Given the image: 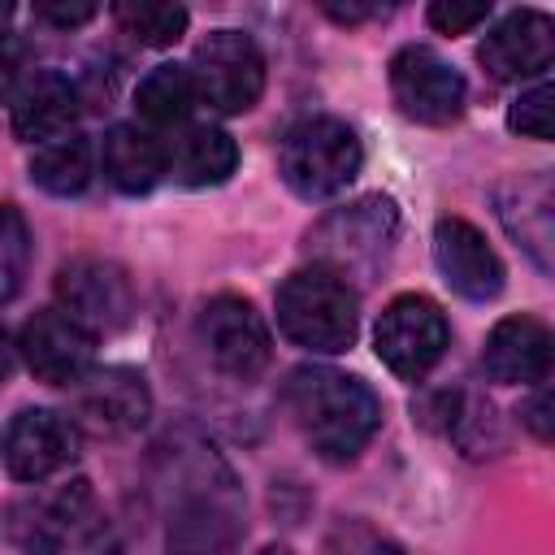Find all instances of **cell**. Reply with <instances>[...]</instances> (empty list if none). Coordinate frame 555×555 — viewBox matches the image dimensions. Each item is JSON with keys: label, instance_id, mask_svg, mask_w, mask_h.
I'll list each match as a JSON object with an SVG mask.
<instances>
[{"label": "cell", "instance_id": "obj_1", "mask_svg": "<svg viewBox=\"0 0 555 555\" xmlns=\"http://www.w3.org/2000/svg\"><path fill=\"white\" fill-rule=\"evenodd\" d=\"M282 403L295 429L308 438V447L330 464L356 460L382 425L377 395L360 377L325 369V364L291 369L282 382Z\"/></svg>", "mask_w": 555, "mask_h": 555}, {"label": "cell", "instance_id": "obj_2", "mask_svg": "<svg viewBox=\"0 0 555 555\" xmlns=\"http://www.w3.org/2000/svg\"><path fill=\"white\" fill-rule=\"evenodd\" d=\"M399 238V208L390 195H364L334 212H325L308 230V251L317 256V269L351 282H369L386 269Z\"/></svg>", "mask_w": 555, "mask_h": 555}, {"label": "cell", "instance_id": "obj_3", "mask_svg": "<svg viewBox=\"0 0 555 555\" xmlns=\"http://www.w3.org/2000/svg\"><path fill=\"white\" fill-rule=\"evenodd\" d=\"M278 330L304 351L338 356L356 343L360 330L356 291L317 264L299 269L278 286Z\"/></svg>", "mask_w": 555, "mask_h": 555}, {"label": "cell", "instance_id": "obj_4", "mask_svg": "<svg viewBox=\"0 0 555 555\" xmlns=\"http://www.w3.org/2000/svg\"><path fill=\"white\" fill-rule=\"evenodd\" d=\"M364 165V147L356 130L338 117H308L286 130L278 147V173L299 199L338 195Z\"/></svg>", "mask_w": 555, "mask_h": 555}, {"label": "cell", "instance_id": "obj_5", "mask_svg": "<svg viewBox=\"0 0 555 555\" xmlns=\"http://www.w3.org/2000/svg\"><path fill=\"white\" fill-rule=\"evenodd\" d=\"M195 95L217 113H247L264 91V56L243 30H208L191 56Z\"/></svg>", "mask_w": 555, "mask_h": 555}, {"label": "cell", "instance_id": "obj_6", "mask_svg": "<svg viewBox=\"0 0 555 555\" xmlns=\"http://www.w3.org/2000/svg\"><path fill=\"white\" fill-rule=\"evenodd\" d=\"M447 343H451V325H447L442 308L429 295L390 299L382 321H377V330H373L377 360L403 382H421L442 360Z\"/></svg>", "mask_w": 555, "mask_h": 555}, {"label": "cell", "instance_id": "obj_7", "mask_svg": "<svg viewBox=\"0 0 555 555\" xmlns=\"http://www.w3.org/2000/svg\"><path fill=\"white\" fill-rule=\"evenodd\" d=\"M56 299H61V312L74 325H82L91 338L113 334V330L130 325V317H134L130 273L104 256H74L69 264H61L56 269Z\"/></svg>", "mask_w": 555, "mask_h": 555}, {"label": "cell", "instance_id": "obj_8", "mask_svg": "<svg viewBox=\"0 0 555 555\" xmlns=\"http://www.w3.org/2000/svg\"><path fill=\"white\" fill-rule=\"evenodd\" d=\"M26 555H121L113 520L91 494V481L65 486L35 520Z\"/></svg>", "mask_w": 555, "mask_h": 555}, {"label": "cell", "instance_id": "obj_9", "mask_svg": "<svg viewBox=\"0 0 555 555\" xmlns=\"http://www.w3.org/2000/svg\"><path fill=\"white\" fill-rule=\"evenodd\" d=\"M390 95L408 121L451 126L464 113V78L434 48L408 43L390 56Z\"/></svg>", "mask_w": 555, "mask_h": 555}, {"label": "cell", "instance_id": "obj_10", "mask_svg": "<svg viewBox=\"0 0 555 555\" xmlns=\"http://www.w3.org/2000/svg\"><path fill=\"white\" fill-rule=\"evenodd\" d=\"M199 343H204L208 360L234 382H256L273 356L269 330H264L260 312L251 308V299H243V295H217L204 304Z\"/></svg>", "mask_w": 555, "mask_h": 555}, {"label": "cell", "instance_id": "obj_11", "mask_svg": "<svg viewBox=\"0 0 555 555\" xmlns=\"http://www.w3.org/2000/svg\"><path fill=\"white\" fill-rule=\"evenodd\" d=\"M82 434L69 416L52 408H26L4 429V468L17 481H43L61 473L69 460H78Z\"/></svg>", "mask_w": 555, "mask_h": 555}, {"label": "cell", "instance_id": "obj_12", "mask_svg": "<svg viewBox=\"0 0 555 555\" xmlns=\"http://www.w3.org/2000/svg\"><path fill=\"white\" fill-rule=\"evenodd\" d=\"M434 264L447 286L473 304H486L503 291V260L486 243V234L464 217H438L434 225Z\"/></svg>", "mask_w": 555, "mask_h": 555}, {"label": "cell", "instance_id": "obj_13", "mask_svg": "<svg viewBox=\"0 0 555 555\" xmlns=\"http://www.w3.org/2000/svg\"><path fill=\"white\" fill-rule=\"evenodd\" d=\"M17 347L26 356V369L48 386H78L91 373V356H95V338L82 325H74L61 308L35 312L22 325Z\"/></svg>", "mask_w": 555, "mask_h": 555}, {"label": "cell", "instance_id": "obj_14", "mask_svg": "<svg viewBox=\"0 0 555 555\" xmlns=\"http://www.w3.org/2000/svg\"><path fill=\"white\" fill-rule=\"evenodd\" d=\"M74 412L95 434L117 438V434H134L147 425L152 395H147V382L130 369H91L74 386Z\"/></svg>", "mask_w": 555, "mask_h": 555}, {"label": "cell", "instance_id": "obj_15", "mask_svg": "<svg viewBox=\"0 0 555 555\" xmlns=\"http://www.w3.org/2000/svg\"><path fill=\"white\" fill-rule=\"evenodd\" d=\"M481 65L512 82V78H538L555 61V22L542 9H516L507 13L477 48Z\"/></svg>", "mask_w": 555, "mask_h": 555}, {"label": "cell", "instance_id": "obj_16", "mask_svg": "<svg viewBox=\"0 0 555 555\" xmlns=\"http://www.w3.org/2000/svg\"><path fill=\"white\" fill-rule=\"evenodd\" d=\"M238 542V503L230 481L182 499L169 512L165 555H230Z\"/></svg>", "mask_w": 555, "mask_h": 555}, {"label": "cell", "instance_id": "obj_17", "mask_svg": "<svg viewBox=\"0 0 555 555\" xmlns=\"http://www.w3.org/2000/svg\"><path fill=\"white\" fill-rule=\"evenodd\" d=\"M481 364L494 382L542 386L551 373V330L538 317H503L481 347Z\"/></svg>", "mask_w": 555, "mask_h": 555}, {"label": "cell", "instance_id": "obj_18", "mask_svg": "<svg viewBox=\"0 0 555 555\" xmlns=\"http://www.w3.org/2000/svg\"><path fill=\"white\" fill-rule=\"evenodd\" d=\"M78 117V91L61 69H35L13 91V134L22 143H56Z\"/></svg>", "mask_w": 555, "mask_h": 555}, {"label": "cell", "instance_id": "obj_19", "mask_svg": "<svg viewBox=\"0 0 555 555\" xmlns=\"http://www.w3.org/2000/svg\"><path fill=\"white\" fill-rule=\"evenodd\" d=\"M499 217L507 225V234L533 256L538 269H551V238H555V195H551V178L546 173H520L507 178L494 191Z\"/></svg>", "mask_w": 555, "mask_h": 555}, {"label": "cell", "instance_id": "obj_20", "mask_svg": "<svg viewBox=\"0 0 555 555\" xmlns=\"http://www.w3.org/2000/svg\"><path fill=\"white\" fill-rule=\"evenodd\" d=\"M238 165V143L217 126H191L165 143V173L182 186H221Z\"/></svg>", "mask_w": 555, "mask_h": 555}, {"label": "cell", "instance_id": "obj_21", "mask_svg": "<svg viewBox=\"0 0 555 555\" xmlns=\"http://www.w3.org/2000/svg\"><path fill=\"white\" fill-rule=\"evenodd\" d=\"M104 173L121 195H147L165 178V143L121 121L104 134Z\"/></svg>", "mask_w": 555, "mask_h": 555}, {"label": "cell", "instance_id": "obj_22", "mask_svg": "<svg viewBox=\"0 0 555 555\" xmlns=\"http://www.w3.org/2000/svg\"><path fill=\"white\" fill-rule=\"evenodd\" d=\"M195 78L186 65H156L134 87V108L152 126H182L195 108Z\"/></svg>", "mask_w": 555, "mask_h": 555}, {"label": "cell", "instance_id": "obj_23", "mask_svg": "<svg viewBox=\"0 0 555 555\" xmlns=\"http://www.w3.org/2000/svg\"><path fill=\"white\" fill-rule=\"evenodd\" d=\"M30 182L48 195H78L91 182V143L82 134L43 143L30 160Z\"/></svg>", "mask_w": 555, "mask_h": 555}, {"label": "cell", "instance_id": "obj_24", "mask_svg": "<svg viewBox=\"0 0 555 555\" xmlns=\"http://www.w3.org/2000/svg\"><path fill=\"white\" fill-rule=\"evenodd\" d=\"M113 17L143 48H169L191 26V13L182 4H165V0H121V4H113Z\"/></svg>", "mask_w": 555, "mask_h": 555}, {"label": "cell", "instance_id": "obj_25", "mask_svg": "<svg viewBox=\"0 0 555 555\" xmlns=\"http://www.w3.org/2000/svg\"><path fill=\"white\" fill-rule=\"evenodd\" d=\"M507 130H516L525 139H551L555 134V91H551V82H538V87H529L512 100Z\"/></svg>", "mask_w": 555, "mask_h": 555}, {"label": "cell", "instance_id": "obj_26", "mask_svg": "<svg viewBox=\"0 0 555 555\" xmlns=\"http://www.w3.org/2000/svg\"><path fill=\"white\" fill-rule=\"evenodd\" d=\"M325 555H403V546L364 520H338L325 533Z\"/></svg>", "mask_w": 555, "mask_h": 555}, {"label": "cell", "instance_id": "obj_27", "mask_svg": "<svg viewBox=\"0 0 555 555\" xmlns=\"http://www.w3.org/2000/svg\"><path fill=\"white\" fill-rule=\"evenodd\" d=\"M22 273H26V225L9 204H0V304L17 291Z\"/></svg>", "mask_w": 555, "mask_h": 555}, {"label": "cell", "instance_id": "obj_28", "mask_svg": "<svg viewBox=\"0 0 555 555\" xmlns=\"http://www.w3.org/2000/svg\"><path fill=\"white\" fill-rule=\"evenodd\" d=\"M425 17L442 35H464V30H473L490 17V0H434L425 9Z\"/></svg>", "mask_w": 555, "mask_h": 555}, {"label": "cell", "instance_id": "obj_29", "mask_svg": "<svg viewBox=\"0 0 555 555\" xmlns=\"http://www.w3.org/2000/svg\"><path fill=\"white\" fill-rule=\"evenodd\" d=\"M100 9L91 4V0H43V4H35V17L39 22H52V26H82V22H91Z\"/></svg>", "mask_w": 555, "mask_h": 555}, {"label": "cell", "instance_id": "obj_30", "mask_svg": "<svg viewBox=\"0 0 555 555\" xmlns=\"http://www.w3.org/2000/svg\"><path fill=\"white\" fill-rule=\"evenodd\" d=\"M520 421L533 429V438H542V442L551 438V429H555V425H551V390H546V386H538V390L525 399Z\"/></svg>", "mask_w": 555, "mask_h": 555}, {"label": "cell", "instance_id": "obj_31", "mask_svg": "<svg viewBox=\"0 0 555 555\" xmlns=\"http://www.w3.org/2000/svg\"><path fill=\"white\" fill-rule=\"evenodd\" d=\"M325 13L334 17V22H364V17H377V13H386V9H377V4H325Z\"/></svg>", "mask_w": 555, "mask_h": 555}, {"label": "cell", "instance_id": "obj_32", "mask_svg": "<svg viewBox=\"0 0 555 555\" xmlns=\"http://www.w3.org/2000/svg\"><path fill=\"white\" fill-rule=\"evenodd\" d=\"M17 56L13 52H0V100H9L13 91H17Z\"/></svg>", "mask_w": 555, "mask_h": 555}, {"label": "cell", "instance_id": "obj_33", "mask_svg": "<svg viewBox=\"0 0 555 555\" xmlns=\"http://www.w3.org/2000/svg\"><path fill=\"white\" fill-rule=\"evenodd\" d=\"M9 373H13V347H9V334L0 330V386L9 382Z\"/></svg>", "mask_w": 555, "mask_h": 555}, {"label": "cell", "instance_id": "obj_34", "mask_svg": "<svg viewBox=\"0 0 555 555\" xmlns=\"http://www.w3.org/2000/svg\"><path fill=\"white\" fill-rule=\"evenodd\" d=\"M9 17H13V4H9V0H0V30L9 26Z\"/></svg>", "mask_w": 555, "mask_h": 555}, {"label": "cell", "instance_id": "obj_35", "mask_svg": "<svg viewBox=\"0 0 555 555\" xmlns=\"http://www.w3.org/2000/svg\"><path fill=\"white\" fill-rule=\"evenodd\" d=\"M260 555H291V551H286V546H264Z\"/></svg>", "mask_w": 555, "mask_h": 555}]
</instances>
